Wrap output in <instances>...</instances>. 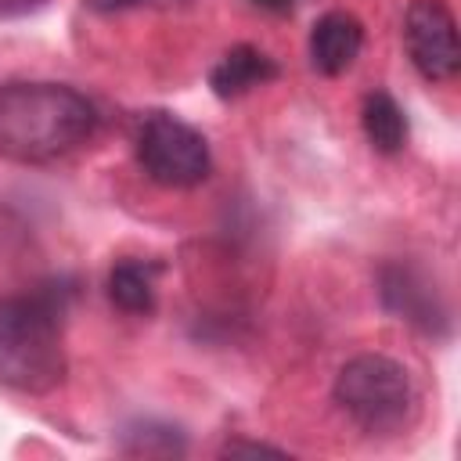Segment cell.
Masks as SVG:
<instances>
[{
	"label": "cell",
	"mask_w": 461,
	"mask_h": 461,
	"mask_svg": "<svg viewBox=\"0 0 461 461\" xmlns=\"http://www.w3.org/2000/svg\"><path fill=\"white\" fill-rule=\"evenodd\" d=\"M256 4H263V7H277V11L288 7V0H256Z\"/></svg>",
	"instance_id": "obj_15"
},
{
	"label": "cell",
	"mask_w": 461,
	"mask_h": 461,
	"mask_svg": "<svg viewBox=\"0 0 461 461\" xmlns=\"http://www.w3.org/2000/svg\"><path fill=\"white\" fill-rule=\"evenodd\" d=\"M364 50V25L357 14L349 11H324L313 25H310V40H306V54L310 65L321 76H342L357 65Z\"/></svg>",
	"instance_id": "obj_7"
},
{
	"label": "cell",
	"mask_w": 461,
	"mask_h": 461,
	"mask_svg": "<svg viewBox=\"0 0 461 461\" xmlns=\"http://www.w3.org/2000/svg\"><path fill=\"white\" fill-rule=\"evenodd\" d=\"M403 47L411 65L429 83H447L461 68L457 18L447 0H411L403 11Z\"/></svg>",
	"instance_id": "obj_5"
},
{
	"label": "cell",
	"mask_w": 461,
	"mask_h": 461,
	"mask_svg": "<svg viewBox=\"0 0 461 461\" xmlns=\"http://www.w3.org/2000/svg\"><path fill=\"white\" fill-rule=\"evenodd\" d=\"M72 288L43 281L29 292L0 295V385L22 396H47L68 375L65 313Z\"/></svg>",
	"instance_id": "obj_2"
},
{
	"label": "cell",
	"mask_w": 461,
	"mask_h": 461,
	"mask_svg": "<svg viewBox=\"0 0 461 461\" xmlns=\"http://www.w3.org/2000/svg\"><path fill=\"white\" fill-rule=\"evenodd\" d=\"M97 130L86 94L54 79L0 83V158L47 166L83 148Z\"/></svg>",
	"instance_id": "obj_1"
},
{
	"label": "cell",
	"mask_w": 461,
	"mask_h": 461,
	"mask_svg": "<svg viewBox=\"0 0 461 461\" xmlns=\"http://www.w3.org/2000/svg\"><path fill=\"white\" fill-rule=\"evenodd\" d=\"M115 450L126 457H184L187 454V436L184 429L158 421V418H137L119 429Z\"/></svg>",
	"instance_id": "obj_11"
},
{
	"label": "cell",
	"mask_w": 461,
	"mask_h": 461,
	"mask_svg": "<svg viewBox=\"0 0 461 461\" xmlns=\"http://www.w3.org/2000/svg\"><path fill=\"white\" fill-rule=\"evenodd\" d=\"M133 151L144 176L169 191H191L212 173L209 140L173 112H148L137 122Z\"/></svg>",
	"instance_id": "obj_4"
},
{
	"label": "cell",
	"mask_w": 461,
	"mask_h": 461,
	"mask_svg": "<svg viewBox=\"0 0 461 461\" xmlns=\"http://www.w3.org/2000/svg\"><path fill=\"white\" fill-rule=\"evenodd\" d=\"M331 396L339 411L367 436H396L414 421L418 411V393L407 367L385 353L349 357L331 382Z\"/></svg>",
	"instance_id": "obj_3"
},
{
	"label": "cell",
	"mask_w": 461,
	"mask_h": 461,
	"mask_svg": "<svg viewBox=\"0 0 461 461\" xmlns=\"http://www.w3.org/2000/svg\"><path fill=\"white\" fill-rule=\"evenodd\" d=\"M158 263L151 259H119L108 270V299L115 310L130 317H151L158 306V288H155Z\"/></svg>",
	"instance_id": "obj_9"
},
{
	"label": "cell",
	"mask_w": 461,
	"mask_h": 461,
	"mask_svg": "<svg viewBox=\"0 0 461 461\" xmlns=\"http://www.w3.org/2000/svg\"><path fill=\"white\" fill-rule=\"evenodd\" d=\"M281 76V65L252 47V43H234L212 68H209V90L220 97V101H234V97H245L249 90L256 86H267Z\"/></svg>",
	"instance_id": "obj_8"
},
{
	"label": "cell",
	"mask_w": 461,
	"mask_h": 461,
	"mask_svg": "<svg viewBox=\"0 0 461 461\" xmlns=\"http://www.w3.org/2000/svg\"><path fill=\"white\" fill-rule=\"evenodd\" d=\"M83 4L94 14H115V11H140V7H148V11H184L194 0H83Z\"/></svg>",
	"instance_id": "obj_12"
},
{
	"label": "cell",
	"mask_w": 461,
	"mask_h": 461,
	"mask_svg": "<svg viewBox=\"0 0 461 461\" xmlns=\"http://www.w3.org/2000/svg\"><path fill=\"white\" fill-rule=\"evenodd\" d=\"M360 126H364L367 144H371L378 155H396V151L407 148L411 122H407V112L400 108V101H396L389 90H371V94L364 97Z\"/></svg>",
	"instance_id": "obj_10"
},
{
	"label": "cell",
	"mask_w": 461,
	"mask_h": 461,
	"mask_svg": "<svg viewBox=\"0 0 461 461\" xmlns=\"http://www.w3.org/2000/svg\"><path fill=\"white\" fill-rule=\"evenodd\" d=\"M378 299L382 310L396 321L411 324L414 331L429 339L450 335V306L443 303L439 288L429 285V277L411 263H382L378 267Z\"/></svg>",
	"instance_id": "obj_6"
},
{
	"label": "cell",
	"mask_w": 461,
	"mask_h": 461,
	"mask_svg": "<svg viewBox=\"0 0 461 461\" xmlns=\"http://www.w3.org/2000/svg\"><path fill=\"white\" fill-rule=\"evenodd\" d=\"M220 454H227V457H238V454H270V457H285L288 450H281V447H274V443H256V439H227Z\"/></svg>",
	"instance_id": "obj_13"
},
{
	"label": "cell",
	"mask_w": 461,
	"mask_h": 461,
	"mask_svg": "<svg viewBox=\"0 0 461 461\" xmlns=\"http://www.w3.org/2000/svg\"><path fill=\"white\" fill-rule=\"evenodd\" d=\"M36 4H43V0H0V11L18 14V11H29V7H36Z\"/></svg>",
	"instance_id": "obj_14"
}]
</instances>
